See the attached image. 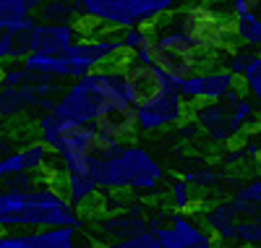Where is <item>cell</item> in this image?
<instances>
[{
	"label": "cell",
	"instance_id": "obj_1",
	"mask_svg": "<svg viewBox=\"0 0 261 248\" xmlns=\"http://www.w3.org/2000/svg\"><path fill=\"white\" fill-rule=\"evenodd\" d=\"M92 178L105 193H136L151 196L157 193L165 170L157 157L141 144H118L113 152L92 157Z\"/></svg>",
	"mask_w": 261,
	"mask_h": 248
},
{
	"label": "cell",
	"instance_id": "obj_2",
	"mask_svg": "<svg viewBox=\"0 0 261 248\" xmlns=\"http://www.w3.org/2000/svg\"><path fill=\"white\" fill-rule=\"evenodd\" d=\"M86 217L63 191L42 183L32 191H0V233L8 228H84Z\"/></svg>",
	"mask_w": 261,
	"mask_h": 248
},
{
	"label": "cell",
	"instance_id": "obj_3",
	"mask_svg": "<svg viewBox=\"0 0 261 248\" xmlns=\"http://www.w3.org/2000/svg\"><path fill=\"white\" fill-rule=\"evenodd\" d=\"M149 50L154 65H160L165 73L178 81L196 73L206 58L170 18H162L149 27Z\"/></svg>",
	"mask_w": 261,
	"mask_h": 248
},
{
	"label": "cell",
	"instance_id": "obj_4",
	"mask_svg": "<svg viewBox=\"0 0 261 248\" xmlns=\"http://www.w3.org/2000/svg\"><path fill=\"white\" fill-rule=\"evenodd\" d=\"M196 47H199L206 58L225 53L230 47L232 27H230V16L222 8H214L212 3L206 6H191V8H178L175 13L167 16Z\"/></svg>",
	"mask_w": 261,
	"mask_h": 248
},
{
	"label": "cell",
	"instance_id": "obj_5",
	"mask_svg": "<svg viewBox=\"0 0 261 248\" xmlns=\"http://www.w3.org/2000/svg\"><path fill=\"white\" fill-rule=\"evenodd\" d=\"M149 233H154L162 248H212L214 235L186 212L157 209L149 217Z\"/></svg>",
	"mask_w": 261,
	"mask_h": 248
},
{
	"label": "cell",
	"instance_id": "obj_6",
	"mask_svg": "<svg viewBox=\"0 0 261 248\" xmlns=\"http://www.w3.org/2000/svg\"><path fill=\"white\" fill-rule=\"evenodd\" d=\"M120 68H123V76H125V92H128L130 102H134L136 107L157 100L165 92L178 89V79H172L170 73H165L154 63H141L136 58L125 55L123 63H120Z\"/></svg>",
	"mask_w": 261,
	"mask_h": 248
},
{
	"label": "cell",
	"instance_id": "obj_7",
	"mask_svg": "<svg viewBox=\"0 0 261 248\" xmlns=\"http://www.w3.org/2000/svg\"><path fill=\"white\" fill-rule=\"evenodd\" d=\"M105 97L99 92V86L94 84L92 73L76 79L68 89H63V94L55 100V115L63 120H71V123H81V126H92L97 112L102 107Z\"/></svg>",
	"mask_w": 261,
	"mask_h": 248
},
{
	"label": "cell",
	"instance_id": "obj_8",
	"mask_svg": "<svg viewBox=\"0 0 261 248\" xmlns=\"http://www.w3.org/2000/svg\"><path fill=\"white\" fill-rule=\"evenodd\" d=\"M241 79L232 76L225 65H217V68H199L196 73L186 76L178 81V89H180V97L191 105H199V102H220L225 100Z\"/></svg>",
	"mask_w": 261,
	"mask_h": 248
},
{
	"label": "cell",
	"instance_id": "obj_9",
	"mask_svg": "<svg viewBox=\"0 0 261 248\" xmlns=\"http://www.w3.org/2000/svg\"><path fill=\"white\" fill-rule=\"evenodd\" d=\"M92 126L99 133H105V136H110L113 141L128 144V141H134L141 133V128H139V107L130 102L128 94L110 97V100L102 102V107H99Z\"/></svg>",
	"mask_w": 261,
	"mask_h": 248
},
{
	"label": "cell",
	"instance_id": "obj_10",
	"mask_svg": "<svg viewBox=\"0 0 261 248\" xmlns=\"http://www.w3.org/2000/svg\"><path fill=\"white\" fill-rule=\"evenodd\" d=\"M188 118L196 120V126L201 128V133L212 141V144H232L235 139L243 136V128L238 126V120L232 118L230 107L225 105V100L220 102H199V105H191Z\"/></svg>",
	"mask_w": 261,
	"mask_h": 248
},
{
	"label": "cell",
	"instance_id": "obj_11",
	"mask_svg": "<svg viewBox=\"0 0 261 248\" xmlns=\"http://www.w3.org/2000/svg\"><path fill=\"white\" fill-rule=\"evenodd\" d=\"M188 102L180 97V89L160 94L146 105H139V128L141 133H157L165 128H178L183 120H188Z\"/></svg>",
	"mask_w": 261,
	"mask_h": 248
},
{
	"label": "cell",
	"instance_id": "obj_12",
	"mask_svg": "<svg viewBox=\"0 0 261 248\" xmlns=\"http://www.w3.org/2000/svg\"><path fill=\"white\" fill-rule=\"evenodd\" d=\"M81 16L97 29L120 32L125 27H136L128 0H81Z\"/></svg>",
	"mask_w": 261,
	"mask_h": 248
},
{
	"label": "cell",
	"instance_id": "obj_13",
	"mask_svg": "<svg viewBox=\"0 0 261 248\" xmlns=\"http://www.w3.org/2000/svg\"><path fill=\"white\" fill-rule=\"evenodd\" d=\"M50 165V146L42 141H32L21 152H13L8 157H0V178H11L16 172H39Z\"/></svg>",
	"mask_w": 261,
	"mask_h": 248
},
{
	"label": "cell",
	"instance_id": "obj_14",
	"mask_svg": "<svg viewBox=\"0 0 261 248\" xmlns=\"http://www.w3.org/2000/svg\"><path fill=\"white\" fill-rule=\"evenodd\" d=\"M97 228L105 238L110 240H123L130 235H139L149 230V217H144L141 207H128L120 212H110L107 217H102L97 222Z\"/></svg>",
	"mask_w": 261,
	"mask_h": 248
},
{
	"label": "cell",
	"instance_id": "obj_15",
	"mask_svg": "<svg viewBox=\"0 0 261 248\" xmlns=\"http://www.w3.org/2000/svg\"><path fill=\"white\" fill-rule=\"evenodd\" d=\"M243 217L238 214L235 204L230 199L225 201H214V204L204 212V228L214 235V240L220 243H232L235 240V228Z\"/></svg>",
	"mask_w": 261,
	"mask_h": 248
},
{
	"label": "cell",
	"instance_id": "obj_16",
	"mask_svg": "<svg viewBox=\"0 0 261 248\" xmlns=\"http://www.w3.org/2000/svg\"><path fill=\"white\" fill-rule=\"evenodd\" d=\"M63 193L73 207L84 209L97 199L99 188L94 183L92 172H68V175H63Z\"/></svg>",
	"mask_w": 261,
	"mask_h": 248
},
{
	"label": "cell",
	"instance_id": "obj_17",
	"mask_svg": "<svg viewBox=\"0 0 261 248\" xmlns=\"http://www.w3.org/2000/svg\"><path fill=\"white\" fill-rule=\"evenodd\" d=\"M130 6V16L136 24L141 27H151L157 21L167 18L170 13L178 11V0H128Z\"/></svg>",
	"mask_w": 261,
	"mask_h": 248
},
{
	"label": "cell",
	"instance_id": "obj_18",
	"mask_svg": "<svg viewBox=\"0 0 261 248\" xmlns=\"http://www.w3.org/2000/svg\"><path fill=\"white\" fill-rule=\"evenodd\" d=\"M39 21L47 24H79L81 16V0H45L39 8Z\"/></svg>",
	"mask_w": 261,
	"mask_h": 248
},
{
	"label": "cell",
	"instance_id": "obj_19",
	"mask_svg": "<svg viewBox=\"0 0 261 248\" xmlns=\"http://www.w3.org/2000/svg\"><path fill=\"white\" fill-rule=\"evenodd\" d=\"M232 37L251 47L253 53H261V13H241L230 18Z\"/></svg>",
	"mask_w": 261,
	"mask_h": 248
},
{
	"label": "cell",
	"instance_id": "obj_20",
	"mask_svg": "<svg viewBox=\"0 0 261 248\" xmlns=\"http://www.w3.org/2000/svg\"><path fill=\"white\" fill-rule=\"evenodd\" d=\"M230 201L235 204L238 214H241L243 219H246V217H256V214H261V175L246 180V183L232 193Z\"/></svg>",
	"mask_w": 261,
	"mask_h": 248
},
{
	"label": "cell",
	"instance_id": "obj_21",
	"mask_svg": "<svg viewBox=\"0 0 261 248\" xmlns=\"http://www.w3.org/2000/svg\"><path fill=\"white\" fill-rule=\"evenodd\" d=\"M167 196H170V204H172V209H175V212H186V209H191V207L196 204V199H199V193H196V186L188 183L183 175L170 180Z\"/></svg>",
	"mask_w": 261,
	"mask_h": 248
},
{
	"label": "cell",
	"instance_id": "obj_22",
	"mask_svg": "<svg viewBox=\"0 0 261 248\" xmlns=\"http://www.w3.org/2000/svg\"><path fill=\"white\" fill-rule=\"evenodd\" d=\"M258 53H253L251 47H246V44H238V47H227L225 53H222V65L232 73V76H238L243 81V76H246V71H248V65L253 63V58H256Z\"/></svg>",
	"mask_w": 261,
	"mask_h": 248
},
{
	"label": "cell",
	"instance_id": "obj_23",
	"mask_svg": "<svg viewBox=\"0 0 261 248\" xmlns=\"http://www.w3.org/2000/svg\"><path fill=\"white\" fill-rule=\"evenodd\" d=\"M232 245H241V248H258L261 245V214L246 217L238 222Z\"/></svg>",
	"mask_w": 261,
	"mask_h": 248
},
{
	"label": "cell",
	"instance_id": "obj_24",
	"mask_svg": "<svg viewBox=\"0 0 261 248\" xmlns=\"http://www.w3.org/2000/svg\"><path fill=\"white\" fill-rule=\"evenodd\" d=\"M120 42H123V50L125 55H136L139 50L149 47V27H125L120 29Z\"/></svg>",
	"mask_w": 261,
	"mask_h": 248
},
{
	"label": "cell",
	"instance_id": "obj_25",
	"mask_svg": "<svg viewBox=\"0 0 261 248\" xmlns=\"http://www.w3.org/2000/svg\"><path fill=\"white\" fill-rule=\"evenodd\" d=\"M188 183H193L196 188H214V186H220L225 183V172L222 170H217V167H199V170H188L183 175Z\"/></svg>",
	"mask_w": 261,
	"mask_h": 248
},
{
	"label": "cell",
	"instance_id": "obj_26",
	"mask_svg": "<svg viewBox=\"0 0 261 248\" xmlns=\"http://www.w3.org/2000/svg\"><path fill=\"white\" fill-rule=\"evenodd\" d=\"M243 89H246V94L258 105L261 110V53L253 58V63L248 65V71L243 76Z\"/></svg>",
	"mask_w": 261,
	"mask_h": 248
},
{
	"label": "cell",
	"instance_id": "obj_27",
	"mask_svg": "<svg viewBox=\"0 0 261 248\" xmlns=\"http://www.w3.org/2000/svg\"><path fill=\"white\" fill-rule=\"evenodd\" d=\"M105 248H162V243L157 240L154 233H139V235H130L123 240H110Z\"/></svg>",
	"mask_w": 261,
	"mask_h": 248
},
{
	"label": "cell",
	"instance_id": "obj_28",
	"mask_svg": "<svg viewBox=\"0 0 261 248\" xmlns=\"http://www.w3.org/2000/svg\"><path fill=\"white\" fill-rule=\"evenodd\" d=\"M32 79V73L24 68V65H8V68L0 71V84L3 86H21Z\"/></svg>",
	"mask_w": 261,
	"mask_h": 248
},
{
	"label": "cell",
	"instance_id": "obj_29",
	"mask_svg": "<svg viewBox=\"0 0 261 248\" xmlns=\"http://www.w3.org/2000/svg\"><path fill=\"white\" fill-rule=\"evenodd\" d=\"M212 0H178V8H191V6H206Z\"/></svg>",
	"mask_w": 261,
	"mask_h": 248
},
{
	"label": "cell",
	"instance_id": "obj_30",
	"mask_svg": "<svg viewBox=\"0 0 261 248\" xmlns=\"http://www.w3.org/2000/svg\"><path fill=\"white\" fill-rule=\"evenodd\" d=\"M212 248H217V245H212Z\"/></svg>",
	"mask_w": 261,
	"mask_h": 248
}]
</instances>
